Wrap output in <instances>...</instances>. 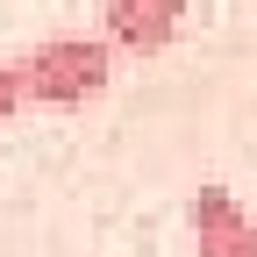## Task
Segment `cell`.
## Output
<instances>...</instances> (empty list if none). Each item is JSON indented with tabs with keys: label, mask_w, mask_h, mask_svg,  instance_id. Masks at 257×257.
<instances>
[{
	"label": "cell",
	"mask_w": 257,
	"mask_h": 257,
	"mask_svg": "<svg viewBox=\"0 0 257 257\" xmlns=\"http://www.w3.org/2000/svg\"><path fill=\"white\" fill-rule=\"evenodd\" d=\"M15 64H22V86L36 107H86L114 79V43L86 36V29H57V36H36Z\"/></svg>",
	"instance_id": "obj_1"
},
{
	"label": "cell",
	"mask_w": 257,
	"mask_h": 257,
	"mask_svg": "<svg viewBox=\"0 0 257 257\" xmlns=\"http://www.w3.org/2000/svg\"><path fill=\"white\" fill-rule=\"evenodd\" d=\"M186 221H193V250L200 257H257V214L229 186H200Z\"/></svg>",
	"instance_id": "obj_2"
},
{
	"label": "cell",
	"mask_w": 257,
	"mask_h": 257,
	"mask_svg": "<svg viewBox=\"0 0 257 257\" xmlns=\"http://www.w3.org/2000/svg\"><path fill=\"white\" fill-rule=\"evenodd\" d=\"M179 15H186V0H100V36L114 50L157 57L179 36Z\"/></svg>",
	"instance_id": "obj_3"
},
{
	"label": "cell",
	"mask_w": 257,
	"mask_h": 257,
	"mask_svg": "<svg viewBox=\"0 0 257 257\" xmlns=\"http://www.w3.org/2000/svg\"><path fill=\"white\" fill-rule=\"evenodd\" d=\"M22 100H29V86H22V64H15V57H0V128H8V121L22 114Z\"/></svg>",
	"instance_id": "obj_4"
}]
</instances>
